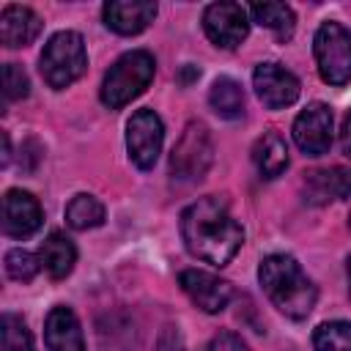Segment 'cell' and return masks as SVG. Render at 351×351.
<instances>
[{
	"mask_svg": "<svg viewBox=\"0 0 351 351\" xmlns=\"http://www.w3.org/2000/svg\"><path fill=\"white\" fill-rule=\"evenodd\" d=\"M181 239L197 261L225 266L241 250L244 230L219 197H200L181 214Z\"/></svg>",
	"mask_w": 351,
	"mask_h": 351,
	"instance_id": "1",
	"label": "cell"
},
{
	"mask_svg": "<svg viewBox=\"0 0 351 351\" xmlns=\"http://www.w3.org/2000/svg\"><path fill=\"white\" fill-rule=\"evenodd\" d=\"M258 280L269 296V302L288 318L302 321L313 313L315 307V285L304 274V269L296 263V258L285 252L266 255L258 266Z\"/></svg>",
	"mask_w": 351,
	"mask_h": 351,
	"instance_id": "2",
	"label": "cell"
},
{
	"mask_svg": "<svg viewBox=\"0 0 351 351\" xmlns=\"http://www.w3.org/2000/svg\"><path fill=\"white\" fill-rule=\"evenodd\" d=\"M156 71V60L151 52L145 49H132L126 55H121L110 71L101 80V104L110 110H121L123 104H129L132 99H137L154 80Z\"/></svg>",
	"mask_w": 351,
	"mask_h": 351,
	"instance_id": "3",
	"label": "cell"
},
{
	"mask_svg": "<svg viewBox=\"0 0 351 351\" xmlns=\"http://www.w3.org/2000/svg\"><path fill=\"white\" fill-rule=\"evenodd\" d=\"M85 66H88V52H85V41L77 30L55 33L44 44V52L38 58L41 77L52 90H63L74 80H80Z\"/></svg>",
	"mask_w": 351,
	"mask_h": 351,
	"instance_id": "4",
	"label": "cell"
},
{
	"mask_svg": "<svg viewBox=\"0 0 351 351\" xmlns=\"http://www.w3.org/2000/svg\"><path fill=\"white\" fill-rule=\"evenodd\" d=\"M318 74L329 85L351 82V33L340 22H324L313 36Z\"/></svg>",
	"mask_w": 351,
	"mask_h": 351,
	"instance_id": "5",
	"label": "cell"
},
{
	"mask_svg": "<svg viewBox=\"0 0 351 351\" xmlns=\"http://www.w3.org/2000/svg\"><path fill=\"white\" fill-rule=\"evenodd\" d=\"M214 159V145H211V134L200 121H192L184 126L181 137L173 145L170 154V176L173 181L189 184V181H200L208 170Z\"/></svg>",
	"mask_w": 351,
	"mask_h": 351,
	"instance_id": "6",
	"label": "cell"
},
{
	"mask_svg": "<svg viewBox=\"0 0 351 351\" xmlns=\"http://www.w3.org/2000/svg\"><path fill=\"white\" fill-rule=\"evenodd\" d=\"M162 140H165V126L154 110L132 112L126 123V151L140 170H151L156 165L162 154Z\"/></svg>",
	"mask_w": 351,
	"mask_h": 351,
	"instance_id": "7",
	"label": "cell"
},
{
	"mask_svg": "<svg viewBox=\"0 0 351 351\" xmlns=\"http://www.w3.org/2000/svg\"><path fill=\"white\" fill-rule=\"evenodd\" d=\"M203 30L211 44L233 49L250 33V8L241 3H211L203 11Z\"/></svg>",
	"mask_w": 351,
	"mask_h": 351,
	"instance_id": "8",
	"label": "cell"
},
{
	"mask_svg": "<svg viewBox=\"0 0 351 351\" xmlns=\"http://www.w3.org/2000/svg\"><path fill=\"white\" fill-rule=\"evenodd\" d=\"M293 143L307 156H324L332 145V110L324 101H310L293 121Z\"/></svg>",
	"mask_w": 351,
	"mask_h": 351,
	"instance_id": "9",
	"label": "cell"
},
{
	"mask_svg": "<svg viewBox=\"0 0 351 351\" xmlns=\"http://www.w3.org/2000/svg\"><path fill=\"white\" fill-rule=\"evenodd\" d=\"M178 285L189 296V302L200 307L203 313H222L228 302L233 299L230 282L203 269H184L178 274Z\"/></svg>",
	"mask_w": 351,
	"mask_h": 351,
	"instance_id": "10",
	"label": "cell"
},
{
	"mask_svg": "<svg viewBox=\"0 0 351 351\" xmlns=\"http://www.w3.org/2000/svg\"><path fill=\"white\" fill-rule=\"evenodd\" d=\"M252 88L269 110H282L299 99V80L280 63H261L252 71Z\"/></svg>",
	"mask_w": 351,
	"mask_h": 351,
	"instance_id": "11",
	"label": "cell"
},
{
	"mask_svg": "<svg viewBox=\"0 0 351 351\" xmlns=\"http://www.w3.org/2000/svg\"><path fill=\"white\" fill-rule=\"evenodd\" d=\"M44 222L38 200L25 189H8L3 197V233L11 239L33 236Z\"/></svg>",
	"mask_w": 351,
	"mask_h": 351,
	"instance_id": "12",
	"label": "cell"
},
{
	"mask_svg": "<svg viewBox=\"0 0 351 351\" xmlns=\"http://www.w3.org/2000/svg\"><path fill=\"white\" fill-rule=\"evenodd\" d=\"M156 16V3L151 0H110L101 8L104 25L118 36L143 33Z\"/></svg>",
	"mask_w": 351,
	"mask_h": 351,
	"instance_id": "13",
	"label": "cell"
},
{
	"mask_svg": "<svg viewBox=\"0 0 351 351\" xmlns=\"http://www.w3.org/2000/svg\"><path fill=\"white\" fill-rule=\"evenodd\" d=\"M44 343L49 351H85V337L71 307L58 304L44 321Z\"/></svg>",
	"mask_w": 351,
	"mask_h": 351,
	"instance_id": "14",
	"label": "cell"
},
{
	"mask_svg": "<svg viewBox=\"0 0 351 351\" xmlns=\"http://www.w3.org/2000/svg\"><path fill=\"white\" fill-rule=\"evenodd\" d=\"M351 197V170L348 167H326L315 170L304 181V200L313 206H326L332 200Z\"/></svg>",
	"mask_w": 351,
	"mask_h": 351,
	"instance_id": "15",
	"label": "cell"
},
{
	"mask_svg": "<svg viewBox=\"0 0 351 351\" xmlns=\"http://www.w3.org/2000/svg\"><path fill=\"white\" fill-rule=\"evenodd\" d=\"M41 33V16L27 5H5L0 14V41L8 49L27 47Z\"/></svg>",
	"mask_w": 351,
	"mask_h": 351,
	"instance_id": "16",
	"label": "cell"
},
{
	"mask_svg": "<svg viewBox=\"0 0 351 351\" xmlns=\"http://www.w3.org/2000/svg\"><path fill=\"white\" fill-rule=\"evenodd\" d=\"M38 261H41V266L47 269V274L52 280H63V277L71 274V269L77 263V250H74V244L66 233L52 230L47 236V241L41 244V250H38Z\"/></svg>",
	"mask_w": 351,
	"mask_h": 351,
	"instance_id": "17",
	"label": "cell"
},
{
	"mask_svg": "<svg viewBox=\"0 0 351 351\" xmlns=\"http://www.w3.org/2000/svg\"><path fill=\"white\" fill-rule=\"evenodd\" d=\"M252 162L261 178H277L288 167V145L277 132H266L252 145Z\"/></svg>",
	"mask_w": 351,
	"mask_h": 351,
	"instance_id": "18",
	"label": "cell"
},
{
	"mask_svg": "<svg viewBox=\"0 0 351 351\" xmlns=\"http://www.w3.org/2000/svg\"><path fill=\"white\" fill-rule=\"evenodd\" d=\"M250 16L261 27H269L277 36V41H288L293 36L296 16H293V8L285 5V3H252Z\"/></svg>",
	"mask_w": 351,
	"mask_h": 351,
	"instance_id": "19",
	"label": "cell"
},
{
	"mask_svg": "<svg viewBox=\"0 0 351 351\" xmlns=\"http://www.w3.org/2000/svg\"><path fill=\"white\" fill-rule=\"evenodd\" d=\"M208 104L219 118L236 121L244 115V90L236 80L219 77V80H214V85L208 90Z\"/></svg>",
	"mask_w": 351,
	"mask_h": 351,
	"instance_id": "20",
	"label": "cell"
},
{
	"mask_svg": "<svg viewBox=\"0 0 351 351\" xmlns=\"http://www.w3.org/2000/svg\"><path fill=\"white\" fill-rule=\"evenodd\" d=\"M66 222L74 230H88V228H99L104 222V206L96 195L80 192L69 200L66 206Z\"/></svg>",
	"mask_w": 351,
	"mask_h": 351,
	"instance_id": "21",
	"label": "cell"
},
{
	"mask_svg": "<svg viewBox=\"0 0 351 351\" xmlns=\"http://www.w3.org/2000/svg\"><path fill=\"white\" fill-rule=\"evenodd\" d=\"M313 351H351V324L326 321L313 332Z\"/></svg>",
	"mask_w": 351,
	"mask_h": 351,
	"instance_id": "22",
	"label": "cell"
},
{
	"mask_svg": "<svg viewBox=\"0 0 351 351\" xmlns=\"http://www.w3.org/2000/svg\"><path fill=\"white\" fill-rule=\"evenodd\" d=\"M38 266H41V261L30 250L16 247V250H8L5 252V274L11 280H16V282H30L36 277Z\"/></svg>",
	"mask_w": 351,
	"mask_h": 351,
	"instance_id": "23",
	"label": "cell"
},
{
	"mask_svg": "<svg viewBox=\"0 0 351 351\" xmlns=\"http://www.w3.org/2000/svg\"><path fill=\"white\" fill-rule=\"evenodd\" d=\"M3 351H33V337L19 315H3Z\"/></svg>",
	"mask_w": 351,
	"mask_h": 351,
	"instance_id": "24",
	"label": "cell"
},
{
	"mask_svg": "<svg viewBox=\"0 0 351 351\" xmlns=\"http://www.w3.org/2000/svg\"><path fill=\"white\" fill-rule=\"evenodd\" d=\"M30 93V82H27V74L22 66L16 63H5L3 66V96L5 101H19Z\"/></svg>",
	"mask_w": 351,
	"mask_h": 351,
	"instance_id": "25",
	"label": "cell"
},
{
	"mask_svg": "<svg viewBox=\"0 0 351 351\" xmlns=\"http://www.w3.org/2000/svg\"><path fill=\"white\" fill-rule=\"evenodd\" d=\"M206 351H250V348L244 346V340H241L239 335H233V332H219V335L208 343Z\"/></svg>",
	"mask_w": 351,
	"mask_h": 351,
	"instance_id": "26",
	"label": "cell"
},
{
	"mask_svg": "<svg viewBox=\"0 0 351 351\" xmlns=\"http://www.w3.org/2000/svg\"><path fill=\"white\" fill-rule=\"evenodd\" d=\"M340 145H343V154L351 159V110L346 112L343 126H340Z\"/></svg>",
	"mask_w": 351,
	"mask_h": 351,
	"instance_id": "27",
	"label": "cell"
},
{
	"mask_svg": "<svg viewBox=\"0 0 351 351\" xmlns=\"http://www.w3.org/2000/svg\"><path fill=\"white\" fill-rule=\"evenodd\" d=\"M11 159V143H8V134L3 132V165H8Z\"/></svg>",
	"mask_w": 351,
	"mask_h": 351,
	"instance_id": "28",
	"label": "cell"
},
{
	"mask_svg": "<svg viewBox=\"0 0 351 351\" xmlns=\"http://www.w3.org/2000/svg\"><path fill=\"white\" fill-rule=\"evenodd\" d=\"M346 271H348V293H351V255H348V261H346Z\"/></svg>",
	"mask_w": 351,
	"mask_h": 351,
	"instance_id": "29",
	"label": "cell"
},
{
	"mask_svg": "<svg viewBox=\"0 0 351 351\" xmlns=\"http://www.w3.org/2000/svg\"><path fill=\"white\" fill-rule=\"evenodd\" d=\"M348 228H351V217H348Z\"/></svg>",
	"mask_w": 351,
	"mask_h": 351,
	"instance_id": "30",
	"label": "cell"
}]
</instances>
